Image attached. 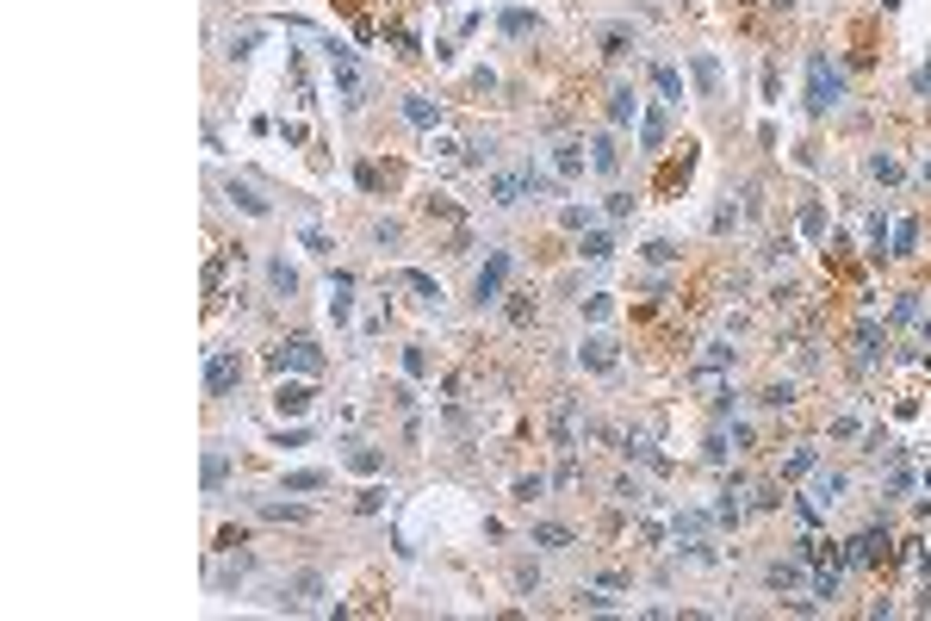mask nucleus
<instances>
[{
    "label": "nucleus",
    "instance_id": "1",
    "mask_svg": "<svg viewBox=\"0 0 931 621\" xmlns=\"http://www.w3.org/2000/svg\"><path fill=\"white\" fill-rule=\"evenodd\" d=\"M838 100H845V75L832 69L826 50H807V112H814V118H826Z\"/></svg>",
    "mask_w": 931,
    "mask_h": 621
},
{
    "label": "nucleus",
    "instance_id": "2",
    "mask_svg": "<svg viewBox=\"0 0 931 621\" xmlns=\"http://www.w3.org/2000/svg\"><path fill=\"white\" fill-rule=\"evenodd\" d=\"M690 174H695V137H683V143H671V156L658 162L653 193H658V199H677V193L690 187Z\"/></svg>",
    "mask_w": 931,
    "mask_h": 621
},
{
    "label": "nucleus",
    "instance_id": "3",
    "mask_svg": "<svg viewBox=\"0 0 931 621\" xmlns=\"http://www.w3.org/2000/svg\"><path fill=\"white\" fill-rule=\"evenodd\" d=\"M268 367H274V373H286V367H292V373H323V348L310 342V336H286V342L268 354Z\"/></svg>",
    "mask_w": 931,
    "mask_h": 621
},
{
    "label": "nucleus",
    "instance_id": "4",
    "mask_svg": "<svg viewBox=\"0 0 931 621\" xmlns=\"http://www.w3.org/2000/svg\"><path fill=\"white\" fill-rule=\"evenodd\" d=\"M510 268H516V255L510 249H491V261L479 268V280H472V305H497V292H503V280H510Z\"/></svg>",
    "mask_w": 931,
    "mask_h": 621
},
{
    "label": "nucleus",
    "instance_id": "5",
    "mask_svg": "<svg viewBox=\"0 0 931 621\" xmlns=\"http://www.w3.org/2000/svg\"><path fill=\"white\" fill-rule=\"evenodd\" d=\"M242 385V354L237 348H211L206 361V398H224V392H237Z\"/></svg>",
    "mask_w": 931,
    "mask_h": 621
},
{
    "label": "nucleus",
    "instance_id": "6",
    "mask_svg": "<svg viewBox=\"0 0 931 621\" xmlns=\"http://www.w3.org/2000/svg\"><path fill=\"white\" fill-rule=\"evenodd\" d=\"M826 274L838 280V286H851L863 305H869V292H863V268H857V255H851V242H845V237L826 242Z\"/></svg>",
    "mask_w": 931,
    "mask_h": 621
},
{
    "label": "nucleus",
    "instance_id": "7",
    "mask_svg": "<svg viewBox=\"0 0 931 621\" xmlns=\"http://www.w3.org/2000/svg\"><path fill=\"white\" fill-rule=\"evenodd\" d=\"M329 69H336V87H342L348 106L367 100V75H360V63H354V50H348V44H336V50H329Z\"/></svg>",
    "mask_w": 931,
    "mask_h": 621
},
{
    "label": "nucleus",
    "instance_id": "8",
    "mask_svg": "<svg viewBox=\"0 0 931 621\" xmlns=\"http://www.w3.org/2000/svg\"><path fill=\"white\" fill-rule=\"evenodd\" d=\"M354 180H360L367 193H398V187H404V162H379V156H367V162L354 168Z\"/></svg>",
    "mask_w": 931,
    "mask_h": 621
},
{
    "label": "nucleus",
    "instance_id": "9",
    "mask_svg": "<svg viewBox=\"0 0 931 621\" xmlns=\"http://www.w3.org/2000/svg\"><path fill=\"white\" fill-rule=\"evenodd\" d=\"M851 559H857V565H895V541H888V528H863L857 541H851Z\"/></svg>",
    "mask_w": 931,
    "mask_h": 621
},
{
    "label": "nucleus",
    "instance_id": "10",
    "mask_svg": "<svg viewBox=\"0 0 931 621\" xmlns=\"http://www.w3.org/2000/svg\"><path fill=\"white\" fill-rule=\"evenodd\" d=\"M690 69H695V87H702V100H721V87H726L721 56H714V50H695V56H690Z\"/></svg>",
    "mask_w": 931,
    "mask_h": 621
},
{
    "label": "nucleus",
    "instance_id": "11",
    "mask_svg": "<svg viewBox=\"0 0 931 621\" xmlns=\"http://www.w3.org/2000/svg\"><path fill=\"white\" fill-rule=\"evenodd\" d=\"M627 50H633V25H602V32H596V56H602V63H621Z\"/></svg>",
    "mask_w": 931,
    "mask_h": 621
},
{
    "label": "nucleus",
    "instance_id": "12",
    "mask_svg": "<svg viewBox=\"0 0 931 621\" xmlns=\"http://www.w3.org/2000/svg\"><path fill=\"white\" fill-rule=\"evenodd\" d=\"M230 261H242L237 249H218V255L206 261V305H218V299H224V280H230Z\"/></svg>",
    "mask_w": 931,
    "mask_h": 621
},
{
    "label": "nucleus",
    "instance_id": "13",
    "mask_svg": "<svg viewBox=\"0 0 931 621\" xmlns=\"http://www.w3.org/2000/svg\"><path fill=\"white\" fill-rule=\"evenodd\" d=\"M552 162H559V180H578V174L590 168V156H584V143H578V137L559 143V149H552Z\"/></svg>",
    "mask_w": 931,
    "mask_h": 621
},
{
    "label": "nucleus",
    "instance_id": "14",
    "mask_svg": "<svg viewBox=\"0 0 931 621\" xmlns=\"http://www.w3.org/2000/svg\"><path fill=\"white\" fill-rule=\"evenodd\" d=\"M224 199H230L237 211H248V218H268V199H261L248 180H224Z\"/></svg>",
    "mask_w": 931,
    "mask_h": 621
},
{
    "label": "nucleus",
    "instance_id": "15",
    "mask_svg": "<svg viewBox=\"0 0 931 621\" xmlns=\"http://www.w3.org/2000/svg\"><path fill=\"white\" fill-rule=\"evenodd\" d=\"M590 168H596V174H615L621 168V143L609 137V131H596V137H590Z\"/></svg>",
    "mask_w": 931,
    "mask_h": 621
},
{
    "label": "nucleus",
    "instance_id": "16",
    "mask_svg": "<svg viewBox=\"0 0 931 621\" xmlns=\"http://www.w3.org/2000/svg\"><path fill=\"white\" fill-rule=\"evenodd\" d=\"M521 193H528V180H521V174H497V180H491V206H497V211L521 206Z\"/></svg>",
    "mask_w": 931,
    "mask_h": 621
},
{
    "label": "nucleus",
    "instance_id": "17",
    "mask_svg": "<svg viewBox=\"0 0 931 621\" xmlns=\"http://www.w3.org/2000/svg\"><path fill=\"white\" fill-rule=\"evenodd\" d=\"M578 361H584L590 373H615V342H609V336H590Z\"/></svg>",
    "mask_w": 931,
    "mask_h": 621
},
{
    "label": "nucleus",
    "instance_id": "18",
    "mask_svg": "<svg viewBox=\"0 0 931 621\" xmlns=\"http://www.w3.org/2000/svg\"><path fill=\"white\" fill-rule=\"evenodd\" d=\"M404 118L422 125V131H435V125H441V106L429 100V94H404Z\"/></svg>",
    "mask_w": 931,
    "mask_h": 621
},
{
    "label": "nucleus",
    "instance_id": "19",
    "mask_svg": "<svg viewBox=\"0 0 931 621\" xmlns=\"http://www.w3.org/2000/svg\"><path fill=\"white\" fill-rule=\"evenodd\" d=\"M398 286H410V292H416V299H422L429 310L441 305V286H435V274H422V268H404V274H398Z\"/></svg>",
    "mask_w": 931,
    "mask_h": 621
},
{
    "label": "nucleus",
    "instance_id": "20",
    "mask_svg": "<svg viewBox=\"0 0 931 621\" xmlns=\"http://www.w3.org/2000/svg\"><path fill=\"white\" fill-rule=\"evenodd\" d=\"M845 504V473H814V510Z\"/></svg>",
    "mask_w": 931,
    "mask_h": 621
},
{
    "label": "nucleus",
    "instance_id": "21",
    "mask_svg": "<svg viewBox=\"0 0 931 621\" xmlns=\"http://www.w3.org/2000/svg\"><path fill=\"white\" fill-rule=\"evenodd\" d=\"M653 87H658V100H664V106H683V81H677L671 63H653Z\"/></svg>",
    "mask_w": 931,
    "mask_h": 621
},
{
    "label": "nucleus",
    "instance_id": "22",
    "mask_svg": "<svg viewBox=\"0 0 931 621\" xmlns=\"http://www.w3.org/2000/svg\"><path fill=\"white\" fill-rule=\"evenodd\" d=\"M664 131H671V125H664V112L653 106V112L640 118V137H646V156H664V149H671V143H664Z\"/></svg>",
    "mask_w": 931,
    "mask_h": 621
},
{
    "label": "nucleus",
    "instance_id": "23",
    "mask_svg": "<svg viewBox=\"0 0 931 621\" xmlns=\"http://www.w3.org/2000/svg\"><path fill=\"white\" fill-rule=\"evenodd\" d=\"M274 411L279 416H305L310 411V385H279V392H274Z\"/></svg>",
    "mask_w": 931,
    "mask_h": 621
},
{
    "label": "nucleus",
    "instance_id": "24",
    "mask_svg": "<svg viewBox=\"0 0 931 621\" xmlns=\"http://www.w3.org/2000/svg\"><path fill=\"white\" fill-rule=\"evenodd\" d=\"M534 310H541V299H534V292H510L503 317H510V330H528V323H534Z\"/></svg>",
    "mask_w": 931,
    "mask_h": 621
},
{
    "label": "nucleus",
    "instance_id": "25",
    "mask_svg": "<svg viewBox=\"0 0 931 621\" xmlns=\"http://www.w3.org/2000/svg\"><path fill=\"white\" fill-rule=\"evenodd\" d=\"M497 25H503V37H541V19H534V13H521V6H510Z\"/></svg>",
    "mask_w": 931,
    "mask_h": 621
},
{
    "label": "nucleus",
    "instance_id": "26",
    "mask_svg": "<svg viewBox=\"0 0 931 621\" xmlns=\"http://www.w3.org/2000/svg\"><path fill=\"white\" fill-rule=\"evenodd\" d=\"M268 286H274L279 299H292V292H299V274L286 268V255H274V261H268Z\"/></svg>",
    "mask_w": 931,
    "mask_h": 621
},
{
    "label": "nucleus",
    "instance_id": "27",
    "mask_svg": "<svg viewBox=\"0 0 931 621\" xmlns=\"http://www.w3.org/2000/svg\"><path fill=\"white\" fill-rule=\"evenodd\" d=\"M224 479H230V453L211 448L206 453V491H224Z\"/></svg>",
    "mask_w": 931,
    "mask_h": 621
},
{
    "label": "nucleus",
    "instance_id": "28",
    "mask_svg": "<svg viewBox=\"0 0 931 621\" xmlns=\"http://www.w3.org/2000/svg\"><path fill=\"white\" fill-rule=\"evenodd\" d=\"M323 590H329V578H323V572H299V578H292V596H299V603H317Z\"/></svg>",
    "mask_w": 931,
    "mask_h": 621
},
{
    "label": "nucleus",
    "instance_id": "29",
    "mask_svg": "<svg viewBox=\"0 0 931 621\" xmlns=\"http://www.w3.org/2000/svg\"><path fill=\"white\" fill-rule=\"evenodd\" d=\"M534 547H572V528L565 522H534Z\"/></svg>",
    "mask_w": 931,
    "mask_h": 621
},
{
    "label": "nucleus",
    "instance_id": "30",
    "mask_svg": "<svg viewBox=\"0 0 931 621\" xmlns=\"http://www.w3.org/2000/svg\"><path fill=\"white\" fill-rule=\"evenodd\" d=\"M764 585H770V590H789V585H801V565H794V559H776V565L764 572Z\"/></svg>",
    "mask_w": 931,
    "mask_h": 621
},
{
    "label": "nucleus",
    "instance_id": "31",
    "mask_svg": "<svg viewBox=\"0 0 931 621\" xmlns=\"http://www.w3.org/2000/svg\"><path fill=\"white\" fill-rule=\"evenodd\" d=\"M888 255H900V261H906V255H919V218H906V224L895 230V249H888Z\"/></svg>",
    "mask_w": 931,
    "mask_h": 621
},
{
    "label": "nucleus",
    "instance_id": "32",
    "mask_svg": "<svg viewBox=\"0 0 931 621\" xmlns=\"http://www.w3.org/2000/svg\"><path fill=\"white\" fill-rule=\"evenodd\" d=\"M633 106H640V100H633V87H609V118H615V125L633 118Z\"/></svg>",
    "mask_w": 931,
    "mask_h": 621
},
{
    "label": "nucleus",
    "instance_id": "33",
    "mask_svg": "<svg viewBox=\"0 0 931 621\" xmlns=\"http://www.w3.org/2000/svg\"><path fill=\"white\" fill-rule=\"evenodd\" d=\"M758 404H764V411H789V404H794V385H789V380L764 385V398H758Z\"/></svg>",
    "mask_w": 931,
    "mask_h": 621
},
{
    "label": "nucleus",
    "instance_id": "34",
    "mask_svg": "<svg viewBox=\"0 0 931 621\" xmlns=\"http://www.w3.org/2000/svg\"><path fill=\"white\" fill-rule=\"evenodd\" d=\"M814 460H820L814 448H794L789 460H783V479H807V473H814Z\"/></svg>",
    "mask_w": 931,
    "mask_h": 621
},
{
    "label": "nucleus",
    "instance_id": "35",
    "mask_svg": "<svg viewBox=\"0 0 931 621\" xmlns=\"http://www.w3.org/2000/svg\"><path fill=\"white\" fill-rule=\"evenodd\" d=\"M329 484V473H317V466H305V473H286V491H323Z\"/></svg>",
    "mask_w": 931,
    "mask_h": 621
},
{
    "label": "nucleus",
    "instance_id": "36",
    "mask_svg": "<svg viewBox=\"0 0 931 621\" xmlns=\"http://www.w3.org/2000/svg\"><path fill=\"white\" fill-rule=\"evenodd\" d=\"M578 255H584V261H609V255H615V242H609L602 230H596V237H584V242H578Z\"/></svg>",
    "mask_w": 931,
    "mask_h": 621
},
{
    "label": "nucleus",
    "instance_id": "37",
    "mask_svg": "<svg viewBox=\"0 0 931 621\" xmlns=\"http://www.w3.org/2000/svg\"><path fill=\"white\" fill-rule=\"evenodd\" d=\"M801 230H807V237H820V230H826V211H820V199H801Z\"/></svg>",
    "mask_w": 931,
    "mask_h": 621
},
{
    "label": "nucleus",
    "instance_id": "38",
    "mask_svg": "<svg viewBox=\"0 0 931 621\" xmlns=\"http://www.w3.org/2000/svg\"><path fill=\"white\" fill-rule=\"evenodd\" d=\"M348 466H354V473H379V453H373V448H348Z\"/></svg>",
    "mask_w": 931,
    "mask_h": 621
},
{
    "label": "nucleus",
    "instance_id": "39",
    "mask_svg": "<svg viewBox=\"0 0 931 621\" xmlns=\"http://www.w3.org/2000/svg\"><path fill=\"white\" fill-rule=\"evenodd\" d=\"M869 174H875V180H900V162L895 156H869Z\"/></svg>",
    "mask_w": 931,
    "mask_h": 621
},
{
    "label": "nucleus",
    "instance_id": "40",
    "mask_svg": "<svg viewBox=\"0 0 931 621\" xmlns=\"http://www.w3.org/2000/svg\"><path fill=\"white\" fill-rule=\"evenodd\" d=\"M261 516H274V522H305V510H299V504H261Z\"/></svg>",
    "mask_w": 931,
    "mask_h": 621
},
{
    "label": "nucleus",
    "instance_id": "41",
    "mask_svg": "<svg viewBox=\"0 0 931 621\" xmlns=\"http://www.w3.org/2000/svg\"><path fill=\"white\" fill-rule=\"evenodd\" d=\"M541 491H547V479H541V473H534V479H516V504H534Z\"/></svg>",
    "mask_w": 931,
    "mask_h": 621
},
{
    "label": "nucleus",
    "instance_id": "42",
    "mask_svg": "<svg viewBox=\"0 0 931 621\" xmlns=\"http://www.w3.org/2000/svg\"><path fill=\"white\" fill-rule=\"evenodd\" d=\"M404 373H410V380H422V373H429V361H422V348H404Z\"/></svg>",
    "mask_w": 931,
    "mask_h": 621
},
{
    "label": "nucleus",
    "instance_id": "43",
    "mask_svg": "<svg viewBox=\"0 0 931 621\" xmlns=\"http://www.w3.org/2000/svg\"><path fill=\"white\" fill-rule=\"evenodd\" d=\"M895 317H900V323H913V317H919V292H900V305H895Z\"/></svg>",
    "mask_w": 931,
    "mask_h": 621
},
{
    "label": "nucleus",
    "instance_id": "44",
    "mask_svg": "<svg viewBox=\"0 0 931 621\" xmlns=\"http://www.w3.org/2000/svg\"><path fill=\"white\" fill-rule=\"evenodd\" d=\"M360 510H367V516H373V510H385V491H379V484H367V491H360Z\"/></svg>",
    "mask_w": 931,
    "mask_h": 621
},
{
    "label": "nucleus",
    "instance_id": "45",
    "mask_svg": "<svg viewBox=\"0 0 931 621\" xmlns=\"http://www.w3.org/2000/svg\"><path fill=\"white\" fill-rule=\"evenodd\" d=\"M559 224H565V230H584V224H590V211H578V206H565V211H559Z\"/></svg>",
    "mask_w": 931,
    "mask_h": 621
},
{
    "label": "nucleus",
    "instance_id": "46",
    "mask_svg": "<svg viewBox=\"0 0 931 621\" xmlns=\"http://www.w3.org/2000/svg\"><path fill=\"white\" fill-rule=\"evenodd\" d=\"M671 255H677V242H664V237L646 242V261H671Z\"/></svg>",
    "mask_w": 931,
    "mask_h": 621
},
{
    "label": "nucleus",
    "instance_id": "47",
    "mask_svg": "<svg viewBox=\"0 0 931 621\" xmlns=\"http://www.w3.org/2000/svg\"><path fill=\"white\" fill-rule=\"evenodd\" d=\"M541 585V565H516V590H534Z\"/></svg>",
    "mask_w": 931,
    "mask_h": 621
},
{
    "label": "nucleus",
    "instance_id": "48",
    "mask_svg": "<svg viewBox=\"0 0 931 621\" xmlns=\"http://www.w3.org/2000/svg\"><path fill=\"white\" fill-rule=\"evenodd\" d=\"M913 87H919V94H931V63H926L919 75H913Z\"/></svg>",
    "mask_w": 931,
    "mask_h": 621
},
{
    "label": "nucleus",
    "instance_id": "49",
    "mask_svg": "<svg viewBox=\"0 0 931 621\" xmlns=\"http://www.w3.org/2000/svg\"><path fill=\"white\" fill-rule=\"evenodd\" d=\"M764 6H770V13H794V0H764Z\"/></svg>",
    "mask_w": 931,
    "mask_h": 621
},
{
    "label": "nucleus",
    "instance_id": "50",
    "mask_svg": "<svg viewBox=\"0 0 931 621\" xmlns=\"http://www.w3.org/2000/svg\"><path fill=\"white\" fill-rule=\"evenodd\" d=\"M926 572H931V547H926Z\"/></svg>",
    "mask_w": 931,
    "mask_h": 621
}]
</instances>
